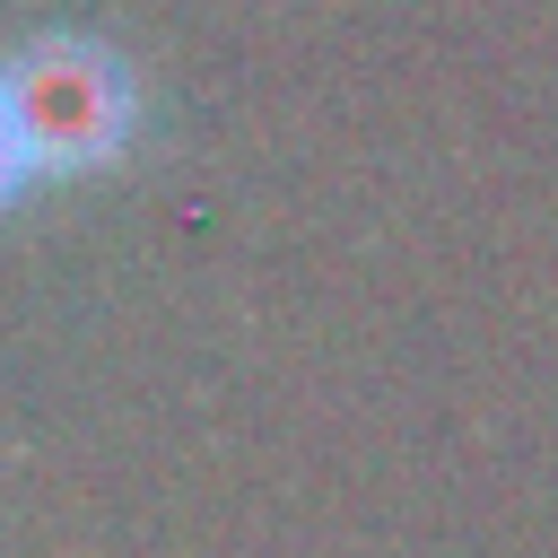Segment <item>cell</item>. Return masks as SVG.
Returning <instances> with one entry per match:
<instances>
[{
    "mask_svg": "<svg viewBox=\"0 0 558 558\" xmlns=\"http://www.w3.org/2000/svg\"><path fill=\"white\" fill-rule=\"evenodd\" d=\"M26 183V148H17V122H9V105H0V201Z\"/></svg>",
    "mask_w": 558,
    "mask_h": 558,
    "instance_id": "cell-2",
    "label": "cell"
},
{
    "mask_svg": "<svg viewBox=\"0 0 558 558\" xmlns=\"http://www.w3.org/2000/svg\"><path fill=\"white\" fill-rule=\"evenodd\" d=\"M0 105L17 122L26 174H87L105 157L131 148L140 122V87L122 70V52L87 44V35H35L0 61Z\"/></svg>",
    "mask_w": 558,
    "mask_h": 558,
    "instance_id": "cell-1",
    "label": "cell"
}]
</instances>
